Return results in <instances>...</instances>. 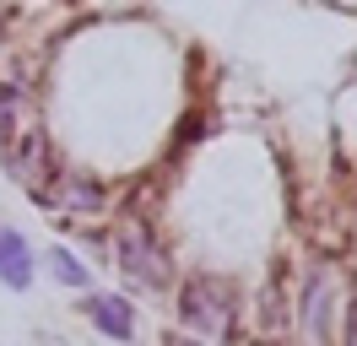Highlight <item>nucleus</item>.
Wrapping results in <instances>:
<instances>
[{"label": "nucleus", "mask_w": 357, "mask_h": 346, "mask_svg": "<svg viewBox=\"0 0 357 346\" xmlns=\"http://www.w3.org/2000/svg\"><path fill=\"white\" fill-rule=\"evenodd\" d=\"M178 314H184V330H195L201 341L227 336L233 330V292H227V281H217V276L190 281L184 298H178Z\"/></svg>", "instance_id": "f257e3e1"}, {"label": "nucleus", "mask_w": 357, "mask_h": 346, "mask_svg": "<svg viewBox=\"0 0 357 346\" xmlns=\"http://www.w3.org/2000/svg\"><path fill=\"white\" fill-rule=\"evenodd\" d=\"M114 255H119V271H125L135 287H162V281H168V265L157 255V243L146 233H135V227H125V233L114 238Z\"/></svg>", "instance_id": "f03ea898"}, {"label": "nucleus", "mask_w": 357, "mask_h": 346, "mask_svg": "<svg viewBox=\"0 0 357 346\" xmlns=\"http://www.w3.org/2000/svg\"><path fill=\"white\" fill-rule=\"evenodd\" d=\"M331 319H335V271H314L303 292V336L309 346H331Z\"/></svg>", "instance_id": "7ed1b4c3"}, {"label": "nucleus", "mask_w": 357, "mask_h": 346, "mask_svg": "<svg viewBox=\"0 0 357 346\" xmlns=\"http://www.w3.org/2000/svg\"><path fill=\"white\" fill-rule=\"evenodd\" d=\"M0 281L11 292H27L33 287V249L17 227H0Z\"/></svg>", "instance_id": "20e7f679"}, {"label": "nucleus", "mask_w": 357, "mask_h": 346, "mask_svg": "<svg viewBox=\"0 0 357 346\" xmlns=\"http://www.w3.org/2000/svg\"><path fill=\"white\" fill-rule=\"evenodd\" d=\"M6 157H11V173H17V184H27V190H38L49 173V146L38 130H27V135H17V151L6 146Z\"/></svg>", "instance_id": "39448f33"}, {"label": "nucleus", "mask_w": 357, "mask_h": 346, "mask_svg": "<svg viewBox=\"0 0 357 346\" xmlns=\"http://www.w3.org/2000/svg\"><path fill=\"white\" fill-rule=\"evenodd\" d=\"M87 314H92V324H98L103 336H114V341H135V308L125 298H92Z\"/></svg>", "instance_id": "423d86ee"}, {"label": "nucleus", "mask_w": 357, "mask_h": 346, "mask_svg": "<svg viewBox=\"0 0 357 346\" xmlns=\"http://www.w3.org/2000/svg\"><path fill=\"white\" fill-rule=\"evenodd\" d=\"M98 200H103V190L92 179H82V173H70L66 184H60V206L66 211H98Z\"/></svg>", "instance_id": "0eeeda50"}, {"label": "nucleus", "mask_w": 357, "mask_h": 346, "mask_svg": "<svg viewBox=\"0 0 357 346\" xmlns=\"http://www.w3.org/2000/svg\"><path fill=\"white\" fill-rule=\"evenodd\" d=\"M49 271H54V281H60V287H87V265H82V260L70 255L66 243H54V249H49Z\"/></svg>", "instance_id": "6e6552de"}, {"label": "nucleus", "mask_w": 357, "mask_h": 346, "mask_svg": "<svg viewBox=\"0 0 357 346\" xmlns=\"http://www.w3.org/2000/svg\"><path fill=\"white\" fill-rule=\"evenodd\" d=\"M17 130H22V92L17 86H0V151L17 141Z\"/></svg>", "instance_id": "1a4fd4ad"}, {"label": "nucleus", "mask_w": 357, "mask_h": 346, "mask_svg": "<svg viewBox=\"0 0 357 346\" xmlns=\"http://www.w3.org/2000/svg\"><path fill=\"white\" fill-rule=\"evenodd\" d=\"M162 346H201L195 330H174V336H162Z\"/></svg>", "instance_id": "9d476101"}, {"label": "nucleus", "mask_w": 357, "mask_h": 346, "mask_svg": "<svg viewBox=\"0 0 357 346\" xmlns=\"http://www.w3.org/2000/svg\"><path fill=\"white\" fill-rule=\"evenodd\" d=\"M347 346H357V308H352V330H347Z\"/></svg>", "instance_id": "9b49d317"}]
</instances>
